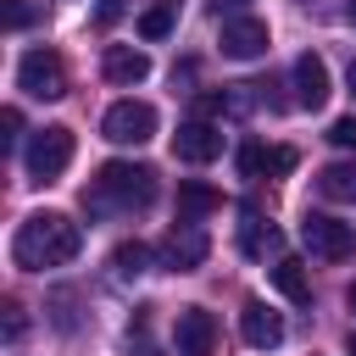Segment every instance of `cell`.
I'll return each instance as SVG.
<instances>
[{"label":"cell","mask_w":356,"mask_h":356,"mask_svg":"<svg viewBox=\"0 0 356 356\" xmlns=\"http://www.w3.org/2000/svg\"><path fill=\"white\" fill-rule=\"evenodd\" d=\"M134 356H161V350L156 345H134Z\"/></svg>","instance_id":"obj_28"},{"label":"cell","mask_w":356,"mask_h":356,"mask_svg":"<svg viewBox=\"0 0 356 356\" xmlns=\"http://www.w3.org/2000/svg\"><path fill=\"white\" fill-rule=\"evenodd\" d=\"M345 83H350V95H356V61H350V72H345Z\"/></svg>","instance_id":"obj_30"},{"label":"cell","mask_w":356,"mask_h":356,"mask_svg":"<svg viewBox=\"0 0 356 356\" xmlns=\"http://www.w3.org/2000/svg\"><path fill=\"white\" fill-rule=\"evenodd\" d=\"M0 128H6L0 139H6V145H17V139H22V111H17V106H6V111H0Z\"/></svg>","instance_id":"obj_24"},{"label":"cell","mask_w":356,"mask_h":356,"mask_svg":"<svg viewBox=\"0 0 356 356\" xmlns=\"http://www.w3.org/2000/svg\"><path fill=\"white\" fill-rule=\"evenodd\" d=\"M345 350H350V356H356V334H350V345H345Z\"/></svg>","instance_id":"obj_32"},{"label":"cell","mask_w":356,"mask_h":356,"mask_svg":"<svg viewBox=\"0 0 356 356\" xmlns=\"http://www.w3.org/2000/svg\"><path fill=\"white\" fill-rule=\"evenodd\" d=\"M222 206V189H211V184H200V178H184L178 184V222H200L206 211H217Z\"/></svg>","instance_id":"obj_15"},{"label":"cell","mask_w":356,"mask_h":356,"mask_svg":"<svg viewBox=\"0 0 356 356\" xmlns=\"http://www.w3.org/2000/svg\"><path fill=\"white\" fill-rule=\"evenodd\" d=\"M100 72H106V83L134 89V83H145V78H150V56H145V50H134V44H111V50L100 56Z\"/></svg>","instance_id":"obj_13"},{"label":"cell","mask_w":356,"mask_h":356,"mask_svg":"<svg viewBox=\"0 0 356 356\" xmlns=\"http://www.w3.org/2000/svg\"><path fill=\"white\" fill-rule=\"evenodd\" d=\"M345 306H350V312H356V284H350V289H345Z\"/></svg>","instance_id":"obj_29"},{"label":"cell","mask_w":356,"mask_h":356,"mask_svg":"<svg viewBox=\"0 0 356 356\" xmlns=\"http://www.w3.org/2000/svg\"><path fill=\"white\" fill-rule=\"evenodd\" d=\"M17 89L33 95V100H61V95H67V67H61V56L44 50V44H33V50L17 61Z\"/></svg>","instance_id":"obj_4"},{"label":"cell","mask_w":356,"mask_h":356,"mask_svg":"<svg viewBox=\"0 0 356 356\" xmlns=\"http://www.w3.org/2000/svg\"><path fill=\"white\" fill-rule=\"evenodd\" d=\"M328 95H334V83H328V61L306 50V56L295 61V106H306V111H317V106H323Z\"/></svg>","instance_id":"obj_12"},{"label":"cell","mask_w":356,"mask_h":356,"mask_svg":"<svg viewBox=\"0 0 356 356\" xmlns=\"http://www.w3.org/2000/svg\"><path fill=\"white\" fill-rule=\"evenodd\" d=\"M261 150H267V145H256V139L239 150V172H245V178H261Z\"/></svg>","instance_id":"obj_22"},{"label":"cell","mask_w":356,"mask_h":356,"mask_svg":"<svg viewBox=\"0 0 356 356\" xmlns=\"http://www.w3.org/2000/svg\"><path fill=\"white\" fill-rule=\"evenodd\" d=\"M239 334H245V345L273 350V345H284V317H278L267 300H245V312H239Z\"/></svg>","instance_id":"obj_11"},{"label":"cell","mask_w":356,"mask_h":356,"mask_svg":"<svg viewBox=\"0 0 356 356\" xmlns=\"http://www.w3.org/2000/svg\"><path fill=\"white\" fill-rule=\"evenodd\" d=\"M6 339H22V306L17 300L6 306Z\"/></svg>","instance_id":"obj_26"},{"label":"cell","mask_w":356,"mask_h":356,"mask_svg":"<svg viewBox=\"0 0 356 356\" xmlns=\"http://www.w3.org/2000/svg\"><path fill=\"white\" fill-rule=\"evenodd\" d=\"M345 17H350V22H356V0H350V6H345Z\"/></svg>","instance_id":"obj_31"},{"label":"cell","mask_w":356,"mask_h":356,"mask_svg":"<svg viewBox=\"0 0 356 356\" xmlns=\"http://www.w3.org/2000/svg\"><path fill=\"white\" fill-rule=\"evenodd\" d=\"M83 250V228L67 217V211H33L17 222L11 234V261L22 273H44V267H61Z\"/></svg>","instance_id":"obj_1"},{"label":"cell","mask_w":356,"mask_h":356,"mask_svg":"<svg viewBox=\"0 0 356 356\" xmlns=\"http://www.w3.org/2000/svg\"><path fill=\"white\" fill-rule=\"evenodd\" d=\"M67 161H72V128H39L33 139H28V150H22V167H28V184H56L61 172H67Z\"/></svg>","instance_id":"obj_3"},{"label":"cell","mask_w":356,"mask_h":356,"mask_svg":"<svg viewBox=\"0 0 356 356\" xmlns=\"http://www.w3.org/2000/svg\"><path fill=\"white\" fill-rule=\"evenodd\" d=\"M150 200H156V172L145 161H106L83 189L89 217H128V211H145Z\"/></svg>","instance_id":"obj_2"},{"label":"cell","mask_w":356,"mask_h":356,"mask_svg":"<svg viewBox=\"0 0 356 356\" xmlns=\"http://www.w3.org/2000/svg\"><path fill=\"white\" fill-rule=\"evenodd\" d=\"M267 273H273V289H278L284 300H295V306L312 300V278H306V261H300V256H278Z\"/></svg>","instance_id":"obj_14"},{"label":"cell","mask_w":356,"mask_h":356,"mask_svg":"<svg viewBox=\"0 0 356 356\" xmlns=\"http://www.w3.org/2000/svg\"><path fill=\"white\" fill-rule=\"evenodd\" d=\"M300 245L312 256H323V261H345L356 250V228L339 222V217H328V211H306L300 217Z\"/></svg>","instance_id":"obj_5"},{"label":"cell","mask_w":356,"mask_h":356,"mask_svg":"<svg viewBox=\"0 0 356 356\" xmlns=\"http://www.w3.org/2000/svg\"><path fill=\"white\" fill-rule=\"evenodd\" d=\"M172 345H178V356H211V350H217V317H211L206 306H189V312H178Z\"/></svg>","instance_id":"obj_10"},{"label":"cell","mask_w":356,"mask_h":356,"mask_svg":"<svg viewBox=\"0 0 356 356\" xmlns=\"http://www.w3.org/2000/svg\"><path fill=\"white\" fill-rule=\"evenodd\" d=\"M245 6H250V0H211V11H217L222 22H228V17H245Z\"/></svg>","instance_id":"obj_27"},{"label":"cell","mask_w":356,"mask_h":356,"mask_svg":"<svg viewBox=\"0 0 356 356\" xmlns=\"http://www.w3.org/2000/svg\"><path fill=\"white\" fill-rule=\"evenodd\" d=\"M206 250H211L206 228H200V222H178V228L161 239V267H167V273H195V267L206 261Z\"/></svg>","instance_id":"obj_9"},{"label":"cell","mask_w":356,"mask_h":356,"mask_svg":"<svg viewBox=\"0 0 356 356\" xmlns=\"http://www.w3.org/2000/svg\"><path fill=\"white\" fill-rule=\"evenodd\" d=\"M150 267V245H139V239H122L117 250H111V273L117 278H139Z\"/></svg>","instance_id":"obj_18"},{"label":"cell","mask_w":356,"mask_h":356,"mask_svg":"<svg viewBox=\"0 0 356 356\" xmlns=\"http://www.w3.org/2000/svg\"><path fill=\"white\" fill-rule=\"evenodd\" d=\"M117 17H122V0H100V6H95V22H100V28H111Z\"/></svg>","instance_id":"obj_25"},{"label":"cell","mask_w":356,"mask_h":356,"mask_svg":"<svg viewBox=\"0 0 356 356\" xmlns=\"http://www.w3.org/2000/svg\"><path fill=\"white\" fill-rule=\"evenodd\" d=\"M273 245H278V234H273V228H267V222H261V217L245 206V222H239V250L256 261V256H267Z\"/></svg>","instance_id":"obj_17"},{"label":"cell","mask_w":356,"mask_h":356,"mask_svg":"<svg viewBox=\"0 0 356 356\" xmlns=\"http://www.w3.org/2000/svg\"><path fill=\"white\" fill-rule=\"evenodd\" d=\"M295 161H300V156H295L289 145H267V150H261V172H267V178H284V172H295Z\"/></svg>","instance_id":"obj_20"},{"label":"cell","mask_w":356,"mask_h":356,"mask_svg":"<svg viewBox=\"0 0 356 356\" xmlns=\"http://www.w3.org/2000/svg\"><path fill=\"white\" fill-rule=\"evenodd\" d=\"M172 33V6H150L139 17V39H167Z\"/></svg>","instance_id":"obj_19"},{"label":"cell","mask_w":356,"mask_h":356,"mask_svg":"<svg viewBox=\"0 0 356 356\" xmlns=\"http://www.w3.org/2000/svg\"><path fill=\"white\" fill-rule=\"evenodd\" d=\"M172 156H178V161H189V167L217 161V156H222V128H217V122H206V117L178 122V134H172Z\"/></svg>","instance_id":"obj_7"},{"label":"cell","mask_w":356,"mask_h":356,"mask_svg":"<svg viewBox=\"0 0 356 356\" xmlns=\"http://www.w3.org/2000/svg\"><path fill=\"white\" fill-rule=\"evenodd\" d=\"M28 22H33V6H28V0H6V28L17 33V28H28Z\"/></svg>","instance_id":"obj_23"},{"label":"cell","mask_w":356,"mask_h":356,"mask_svg":"<svg viewBox=\"0 0 356 356\" xmlns=\"http://www.w3.org/2000/svg\"><path fill=\"white\" fill-rule=\"evenodd\" d=\"M100 134L111 145H145V139H156V106L150 100H117L100 117Z\"/></svg>","instance_id":"obj_6"},{"label":"cell","mask_w":356,"mask_h":356,"mask_svg":"<svg viewBox=\"0 0 356 356\" xmlns=\"http://www.w3.org/2000/svg\"><path fill=\"white\" fill-rule=\"evenodd\" d=\"M317 195L339 200V206H356V161H328L317 172Z\"/></svg>","instance_id":"obj_16"},{"label":"cell","mask_w":356,"mask_h":356,"mask_svg":"<svg viewBox=\"0 0 356 356\" xmlns=\"http://www.w3.org/2000/svg\"><path fill=\"white\" fill-rule=\"evenodd\" d=\"M328 139H334L339 150H356V111H350V117H334V122H328Z\"/></svg>","instance_id":"obj_21"},{"label":"cell","mask_w":356,"mask_h":356,"mask_svg":"<svg viewBox=\"0 0 356 356\" xmlns=\"http://www.w3.org/2000/svg\"><path fill=\"white\" fill-rule=\"evenodd\" d=\"M217 44H222V56H228V61H256V56H267L273 33H267V22H261V17H250V11H245V17H228V22H222V39H217Z\"/></svg>","instance_id":"obj_8"}]
</instances>
